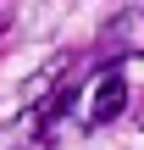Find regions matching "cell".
Instances as JSON below:
<instances>
[{"mask_svg": "<svg viewBox=\"0 0 144 150\" xmlns=\"http://www.w3.org/2000/svg\"><path fill=\"white\" fill-rule=\"evenodd\" d=\"M100 56H105V61L144 56V6H133V11H122V17L105 22V33H100Z\"/></svg>", "mask_w": 144, "mask_h": 150, "instance_id": "obj_1", "label": "cell"}, {"mask_svg": "<svg viewBox=\"0 0 144 150\" xmlns=\"http://www.w3.org/2000/svg\"><path fill=\"white\" fill-rule=\"evenodd\" d=\"M122 106H128V78H122V67L111 61V67H100V72H94L89 128H105V122H117V117H122Z\"/></svg>", "mask_w": 144, "mask_h": 150, "instance_id": "obj_2", "label": "cell"}, {"mask_svg": "<svg viewBox=\"0 0 144 150\" xmlns=\"http://www.w3.org/2000/svg\"><path fill=\"white\" fill-rule=\"evenodd\" d=\"M6 17H11V6H6V0H0V28H6Z\"/></svg>", "mask_w": 144, "mask_h": 150, "instance_id": "obj_3", "label": "cell"}]
</instances>
